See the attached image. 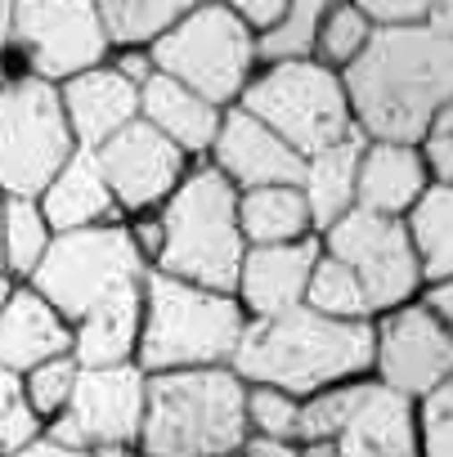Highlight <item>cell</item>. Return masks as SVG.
Returning a JSON list of instances; mask_svg holds the SVG:
<instances>
[{"mask_svg": "<svg viewBox=\"0 0 453 457\" xmlns=\"http://www.w3.org/2000/svg\"><path fill=\"white\" fill-rule=\"evenodd\" d=\"M350 121L364 139L417 144L453 108L449 14L413 28H373L368 46L337 72Z\"/></svg>", "mask_w": 453, "mask_h": 457, "instance_id": "6da1fadb", "label": "cell"}, {"mask_svg": "<svg viewBox=\"0 0 453 457\" xmlns=\"http://www.w3.org/2000/svg\"><path fill=\"white\" fill-rule=\"evenodd\" d=\"M243 386H274L297 399L373 377V323L328 319L306 305L247 319L230 359Z\"/></svg>", "mask_w": 453, "mask_h": 457, "instance_id": "7a4b0ae2", "label": "cell"}, {"mask_svg": "<svg viewBox=\"0 0 453 457\" xmlns=\"http://www.w3.org/2000/svg\"><path fill=\"white\" fill-rule=\"evenodd\" d=\"M247 386L234 368H180L144 377L139 457H215L247 444Z\"/></svg>", "mask_w": 453, "mask_h": 457, "instance_id": "3957f363", "label": "cell"}, {"mask_svg": "<svg viewBox=\"0 0 453 457\" xmlns=\"http://www.w3.org/2000/svg\"><path fill=\"white\" fill-rule=\"evenodd\" d=\"M243 328L247 314L230 292H211L148 270L139 292V341L130 363L144 377L180 368H230Z\"/></svg>", "mask_w": 453, "mask_h": 457, "instance_id": "277c9868", "label": "cell"}, {"mask_svg": "<svg viewBox=\"0 0 453 457\" xmlns=\"http://www.w3.org/2000/svg\"><path fill=\"white\" fill-rule=\"evenodd\" d=\"M157 228H162V247L153 261L157 274L234 296V278L247 252L239 234V188L206 157L193 162L180 188L157 206Z\"/></svg>", "mask_w": 453, "mask_h": 457, "instance_id": "5b68a950", "label": "cell"}, {"mask_svg": "<svg viewBox=\"0 0 453 457\" xmlns=\"http://www.w3.org/2000/svg\"><path fill=\"white\" fill-rule=\"evenodd\" d=\"M148 274V261L130 243V228L122 224H95V228H72V234H55L46 261L28 278L32 292H41L59 319L72 328L90 319L95 310L139 296Z\"/></svg>", "mask_w": 453, "mask_h": 457, "instance_id": "8992f818", "label": "cell"}, {"mask_svg": "<svg viewBox=\"0 0 453 457\" xmlns=\"http://www.w3.org/2000/svg\"><path fill=\"white\" fill-rule=\"evenodd\" d=\"M153 68L180 86H189L193 95L211 99L215 108H230L243 86L252 81V72L261 68L256 54V32L220 5V0H202L197 10H189L184 19H175L153 46Z\"/></svg>", "mask_w": 453, "mask_h": 457, "instance_id": "52a82bcc", "label": "cell"}, {"mask_svg": "<svg viewBox=\"0 0 453 457\" xmlns=\"http://www.w3.org/2000/svg\"><path fill=\"white\" fill-rule=\"evenodd\" d=\"M234 104L243 112H252L256 121H265L301 157H310L355 130L346 95H341V77L315 59L261 63Z\"/></svg>", "mask_w": 453, "mask_h": 457, "instance_id": "ba28073f", "label": "cell"}, {"mask_svg": "<svg viewBox=\"0 0 453 457\" xmlns=\"http://www.w3.org/2000/svg\"><path fill=\"white\" fill-rule=\"evenodd\" d=\"M77 153L63 117L59 86L37 77H10L0 90V193L41 197L59 166Z\"/></svg>", "mask_w": 453, "mask_h": 457, "instance_id": "9c48e42d", "label": "cell"}, {"mask_svg": "<svg viewBox=\"0 0 453 457\" xmlns=\"http://www.w3.org/2000/svg\"><path fill=\"white\" fill-rule=\"evenodd\" d=\"M108 32L95 0H10V63H23L19 77L63 86L68 77L99 68L108 59Z\"/></svg>", "mask_w": 453, "mask_h": 457, "instance_id": "30bf717a", "label": "cell"}, {"mask_svg": "<svg viewBox=\"0 0 453 457\" xmlns=\"http://www.w3.org/2000/svg\"><path fill=\"white\" fill-rule=\"evenodd\" d=\"M319 247L337 256L364 287L373 319L408 305L422 287V270L413 261V247L404 238V224L390 215H373L364 206H350L337 224H328L319 234Z\"/></svg>", "mask_w": 453, "mask_h": 457, "instance_id": "8fae6325", "label": "cell"}, {"mask_svg": "<svg viewBox=\"0 0 453 457\" xmlns=\"http://www.w3.org/2000/svg\"><path fill=\"white\" fill-rule=\"evenodd\" d=\"M373 381L417 403L453 381V332L417 301L373 319Z\"/></svg>", "mask_w": 453, "mask_h": 457, "instance_id": "7c38bea8", "label": "cell"}, {"mask_svg": "<svg viewBox=\"0 0 453 457\" xmlns=\"http://www.w3.org/2000/svg\"><path fill=\"white\" fill-rule=\"evenodd\" d=\"M99 162V175L122 211V220L153 215L189 175L193 157H184L166 135H157L148 121H130L117 135H108L99 148H90Z\"/></svg>", "mask_w": 453, "mask_h": 457, "instance_id": "4fadbf2b", "label": "cell"}, {"mask_svg": "<svg viewBox=\"0 0 453 457\" xmlns=\"http://www.w3.org/2000/svg\"><path fill=\"white\" fill-rule=\"evenodd\" d=\"M206 162L239 193L265 188V184H301V170H306V157L297 148H288L265 121H256L239 104L220 112V130L211 139Z\"/></svg>", "mask_w": 453, "mask_h": 457, "instance_id": "5bb4252c", "label": "cell"}, {"mask_svg": "<svg viewBox=\"0 0 453 457\" xmlns=\"http://www.w3.org/2000/svg\"><path fill=\"white\" fill-rule=\"evenodd\" d=\"M72 426L81 430V444H139V421H144V372L135 363H113V368H81L72 399L63 408Z\"/></svg>", "mask_w": 453, "mask_h": 457, "instance_id": "9a60e30c", "label": "cell"}, {"mask_svg": "<svg viewBox=\"0 0 453 457\" xmlns=\"http://www.w3.org/2000/svg\"><path fill=\"white\" fill-rule=\"evenodd\" d=\"M315 261H319V238L247 247L239 278H234V301L243 305L247 319L297 310V305H306V283H310Z\"/></svg>", "mask_w": 453, "mask_h": 457, "instance_id": "2e32d148", "label": "cell"}, {"mask_svg": "<svg viewBox=\"0 0 453 457\" xmlns=\"http://www.w3.org/2000/svg\"><path fill=\"white\" fill-rule=\"evenodd\" d=\"M55 354H72V328L59 319V310L32 292L28 283H14V292L0 305V368L28 372Z\"/></svg>", "mask_w": 453, "mask_h": 457, "instance_id": "e0dca14e", "label": "cell"}, {"mask_svg": "<svg viewBox=\"0 0 453 457\" xmlns=\"http://www.w3.org/2000/svg\"><path fill=\"white\" fill-rule=\"evenodd\" d=\"M59 99H63V117L72 126L77 148H99L108 135H117L122 126L139 117V90L122 81L108 63L68 77L59 86Z\"/></svg>", "mask_w": 453, "mask_h": 457, "instance_id": "ac0fdd59", "label": "cell"}, {"mask_svg": "<svg viewBox=\"0 0 453 457\" xmlns=\"http://www.w3.org/2000/svg\"><path fill=\"white\" fill-rule=\"evenodd\" d=\"M426 188H431V170H426L417 144L364 139L359 166H355V206L399 220Z\"/></svg>", "mask_w": 453, "mask_h": 457, "instance_id": "d6986e66", "label": "cell"}, {"mask_svg": "<svg viewBox=\"0 0 453 457\" xmlns=\"http://www.w3.org/2000/svg\"><path fill=\"white\" fill-rule=\"evenodd\" d=\"M328 457H417L413 403L368 381L350 421L328 439Z\"/></svg>", "mask_w": 453, "mask_h": 457, "instance_id": "ffe728a7", "label": "cell"}, {"mask_svg": "<svg viewBox=\"0 0 453 457\" xmlns=\"http://www.w3.org/2000/svg\"><path fill=\"white\" fill-rule=\"evenodd\" d=\"M220 112L211 99L193 95L189 86L153 72L144 86H139V121H148L157 135H166L184 157L202 162L211 153V139L220 130Z\"/></svg>", "mask_w": 453, "mask_h": 457, "instance_id": "44dd1931", "label": "cell"}, {"mask_svg": "<svg viewBox=\"0 0 453 457\" xmlns=\"http://www.w3.org/2000/svg\"><path fill=\"white\" fill-rule=\"evenodd\" d=\"M41 215L50 220L55 234H72V228H95V224H122V211L99 175V162L90 148H77L59 175L41 188L37 197Z\"/></svg>", "mask_w": 453, "mask_h": 457, "instance_id": "7402d4cb", "label": "cell"}, {"mask_svg": "<svg viewBox=\"0 0 453 457\" xmlns=\"http://www.w3.org/2000/svg\"><path fill=\"white\" fill-rule=\"evenodd\" d=\"M359 148H364V135L350 130L346 139L319 148L306 157V170H301V197H306V211H310V224H315V238L323 234L328 224H337L350 206H355V166H359Z\"/></svg>", "mask_w": 453, "mask_h": 457, "instance_id": "603a6c76", "label": "cell"}, {"mask_svg": "<svg viewBox=\"0 0 453 457\" xmlns=\"http://www.w3.org/2000/svg\"><path fill=\"white\" fill-rule=\"evenodd\" d=\"M239 234H243L247 247L315 238V224H310L301 188L297 184H265V188L239 193Z\"/></svg>", "mask_w": 453, "mask_h": 457, "instance_id": "cb8c5ba5", "label": "cell"}, {"mask_svg": "<svg viewBox=\"0 0 453 457\" xmlns=\"http://www.w3.org/2000/svg\"><path fill=\"white\" fill-rule=\"evenodd\" d=\"M399 224L422 270V283L453 278V184H431L399 215Z\"/></svg>", "mask_w": 453, "mask_h": 457, "instance_id": "d4e9b609", "label": "cell"}, {"mask_svg": "<svg viewBox=\"0 0 453 457\" xmlns=\"http://www.w3.org/2000/svg\"><path fill=\"white\" fill-rule=\"evenodd\" d=\"M55 243V228L41 215L37 197H5L0 206V270L14 283H28Z\"/></svg>", "mask_w": 453, "mask_h": 457, "instance_id": "484cf974", "label": "cell"}, {"mask_svg": "<svg viewBox=\"0 0 453 457\" xmlns=\"http://www.w3.org/2000/svg\"><path fill=\"white\" fill-rule=\"evenodd\" d=\"M108 46H153L175 19L197 10L202 0H95Z\"/></svg>", "mask_w": 453, "mask_h": 457, "instance_id": "4316f807", "label": "cell"}, {"mask_svg": "<svg viewBox=\"0 0 453 457\" xmlns=\"http://www.w3.org/2000/svg\"><path fill=\"white\" fill-rule=\"evenodd\" d=\"M306 310L315 314H328V319H350V323H373V310H368V296L359 287V278L319 247V261L310 270V283H306Z\"/></svg>", "mask_w": 453, "mask_h": 457, "instance_id": "83f0119b", "label": "cell"}, {"mask_svg": "<svg viewBox=\"0 0 453 457\" xmlns=\"http://www.w3.org/2000/svg\"><path fill=\"white\" fill-rule=\"evenodd\" d=\"M368 381H373V377L341 381V386H328V390L306 395L301 408H297V435H292V444H328V439L350 421V412L359 408Z\"/></svg>", "mask_w": 453, "mask_h": 457, "instance_id": "f1b7e54d", "label": "cell"}, {"mask_svg": "<svg viewBox=\"0 0 453 457\" xmlns=\"http://www.w3.org/2000/svg\"><path fill=\"white\" fill-rule=\"evenodd\" d=\"M328 5H332V0H283L279 23L256 37L261 63H274V59H310V46H315V32H319Z\"/></svg>", "mask_w": 453, "mask_h": 457, "instance_id": "f546056e", "label": "cell"}, {"mask_svg": "<svg viewBox=\"0 0 453 457\" xmlns=\"http://www.w3.org/2000/svg\"><path fill=\"white\" fill-rule=\"evenodd\" d=\"M368 37H373V23L350 5V0H332L328 14H323V23H319V32H315L310 59L323 63V68H332V72H341V68L368 46Z\"/></svg>", "mask_w": 453, "mask_h": 457, "instance_id": "4dcf8cb0", "label": "cell"}, {"mask_svg": "<svg viewBox=\"0 0 453 457\" xmlns=\"http://www.w3.org/2000/svg\"><path fill=\"white\" fill-rule=\"evenodd\" d=\"M77 372H81V363L72 354H55V359H46V363H37V368L23 372V399L41 417V426L68 408L72 386H77Z\"/></svg>", "mask_w": 453, "mask_h": 457, "instance_id": "1f68e13d", "label": "cell"}, {"mask_svg": "<svg viewBox=\"0 0 453 457\" xmlns=\"http://www.w3.org/2000/svg\"><path fill=\"white\" fill-rule=\"evenodd\" d=\"M297 408L301 399L274 386H247L243 395V412H247V439H274V444H292L297 435Z\"/></svg>", "mask_w": 453, "mask_h": 457, "instance_id": "d6a6232c", "label": "cell"}, {"mask_svg": "<svg viewBox=\"0 0 453 457\" xmlns=\"http://www.w3.org/2000/svg\"><path fill=\"white\" fill-rule=\"evenodd\" d=\"M417 457H453V381L413 403Z\"/></svg>", "mask_w": 453, "mask_h": 457, "instance_id": "836d02e7", "label": "cell"}, {"mask_svg": "<svg viewBox=\"0 0 453 457\" xmlns=\"http://www.w3.org/2000/svg\"><path fill=\"white\" fill-rule=\"evenodd\" d=\"M41 435V417L23 399V377L0 368V453H19Z\"/></svg>", "mask_w": 453, "mask_h": 457, "instance_id": "e575fe53", "label": "cell"}, {"mask_svg": "<svg viewBox=\"0 0 453 457\" xmlns=\"http://www.w3.org/2000/svg\"><path fill=\"white\" fill-rule=\"evenodd\" d=\"M373 28H413L449 14V0H350Z\"/></svg>", "mask_w": 453, "mask_h": 457, "instance_id": "d590c367", "label": "cell"}, {"mask_svg": "<svg viewBox=\"0 0 453 457\" xmlns=\"http://www.w3.org/2000/svg\"><path fill=\"white\" fill-rule=\"evenodd\" d=\"M417 153L431 170V184H453V108L431 121V130L417 139Z\"/></svg>", "mask_w": 453, "mask_h": 457, "instance_id": "8d00e7d4", "label": "cell"}, {"mask_svg": "<svg viewBox=\"0 0 453 457\" xmlns=\"http://www.w3.org/2000/svg\"><path fill=\"white\" fill-rule=\"evenodd\" d=\"M104 63H108V68H113L122 81H130L135 90H139V86H144V81L157 72V68H153V54H148V46H113Z\"/></svg>", "mask_w": 453, "mask_h": 457, "instance_id": "74e56055", "label": "cell"}, {"mask_svg": "<svg viewBox=\"0 0 453 457\" xmlns=\"http://www.w3.org/2000/svg\"><path fill=\"white\" fill-rule=\"evenodd\" d=\"M220 5L230 10V14H239L256 37L270 32V28L279 23V14H283V0H220Z\"/></svg>", "mask_w": 453, "mask_h": 457, "instance_id": "f35d334b", "label": "cell"}, {"mask_svg": "<svg viewBox=\"0 0 453 457\" xmlns=\"http://www.w3.org/2000/svg\"><path fill=\"white\" fill-rule=\"evenodd\" d=\"M243 457H301L297 444H274V439H247Z\"/></svg>", "mask_w": 453, "mask_h": 457, "instance_id": "ab89813d", "label": "cell"}, {"mask_svg": "<svg viewBox=\"0 0 453 457\" xmlns=\"http://www.w3.org/2000/svg\"><path fill=\"white\" fill-rule=\"evenodd\" d=\"M10 457H86L81 448H59V444H50V439H32L28 448H19V453H10Z\"/></svg>", "mask_w": 453, "mask_h": 457, "instance_id": "60d3db41", "label": "cell"}, {"mask_svg": "<svg viewBox=\"0 0 453 457\" xmlns=\"http://www.w3.org/2000/svg\"><path fill=\"white\" fill-rule=\"evenodd\" d=\"M86 457H139V448H130V444H95V448H86Z\"/></svg>", "mask_w": 453, "mask_h": 457, "instance_id": "b9f144b4", "label": "cell"}, {"mask_svg": "<svg viewBox=\"0 0 453 457\" xmlns=\"http://www.w3.org/2000/svg\"><path fill=\"white\" fill-rule=\"evenodd\" d=\"M5 50H10V0H0V72H5Z\"/></svg>", "mask_w": 453, "mask_h": 457, "instance_id": "7bdbcfd3", "label": "cell"}, {"mask_svg": "<svg viewBox=\"0 0 453 457\" xmlns=\"http://www.w3.org/2000/svg\"><path fill=\"white\" fill-rule=\"evenodd\" d=\"M10 292H14V278H10L5 270H0V305H5V296H10Z\"/></svg>", "mask_w": 453, "mask_h": 457, "instance_id": "ee69618b", "label": "cell"}, {"mask_svg": "<svg viewBox=\"0 0 453 457\" xmlns=\"http://www.w3.org/2000/svg\"><path fill=\"white\" fill-rule=\"evenodd\" d=\"M215 457H243V448H239V453H215Z\"/></svg>", "mask_w": 453, "mask_h": 457, "instance_id": "f6af8a7d", "label": "cell"}, {"mask_svg": "<svg viewBox=\"0 0 453 457\" xmlns=\"http://www.w3.org/2000/svg\"><path fill=\"white\" fill-rule=\"evenodd\" d=\"M0 206H5V193H0Z\"/></svg>", "mask_w": 453, "mask_h": 457, "instance_id": "bcb514c9", "label": "cell"}, {"mask_svg": "<svg viewBox=\"0 0 453 457\" xmlns=\"http://www.w3.org/2000/svg\"><path fill=\"white\" fill-rule=\"evenodd\" d=\"M0 457H5V453H0Z\"/></svg>", "mask_w": 453, "mask_h": 457, "instance_id": "7dc6e473", "label": "cell"}]
</instances>
